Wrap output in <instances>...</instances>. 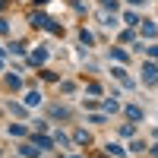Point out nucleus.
I'll list each match as a JSON object with an SVG mask.
<instances>
[{"mask_svg": "<svg viewBox=\"0 0 158 158\" xmlns=\"http://www.w3.org/2000/svg\"><path fill=\"white\" fill-rule=\"evenodd\" d=\"M142 79H146L149 85L158 82V67H155V63H146V67H142Z\"/></svg>", "mask_w": 158, "mask_h": 158, "instance_id": "nucleus-1", "label": "nucleus"}, {"mask_svg": "<svg viewBox=\"0 0 158 158\" xmlns=\"http://www.w3.org/2000/svg\"><path fill=\"white\" fill-rule=\"evenodd\" d=\"M44 60H48V51H44V48H38V51H32V54H29V63H32V67H41Z\"/></svg>", "mask_w": 158, "mask_h": 158, "instance_id": "nucleus-2", "label": "nucleus"}, {"mask_svg": "<svg viewBox=\"0 0 158 158\" xmlns=\"http://www.w3.org/2000/svg\"><path fill=\"white\" fill-rule=\"evenodd\" d=\"M19 152H22L25 158H35V155H38V152H41V149H38V146H35V142H25V146H19Z\"/></svg>", "mask_w": 158, "mask_h": 158, "instance_id": "nucleus-3", "label": "nucleus"}, {"mask_svg": "<svg viewBox=\"0 0 158 158\" xmlns=\"http://www.w3.org/2000/svg\"><path fill=\"white\" fill-rule=\"evenodd\" d=\"M41 101H44V98H41V92H35V89L25 95V104H29V108H35V104H41Z\"/></svg>", "mask_w": 158, "mask_h": 158, "instance_id": "nucleus-4", "label": "nucleus"}, {"mask_svg": "<svg viewBox=\"0 0 158 158\" xmlns=\"http://www.w3.org/2000/svg\"><path fill=\"white\" fill-rule=\"evenodd\" d=\"M139 29H142V35H146V38H155V35H158V25H155V22H142Z\"/></svg>", "mask_w": 158, "mask_h": 158, "instance_id": "nucleus-5", "label": "nucleus"}, {"mask_svg": "<svg viewBox=\"0 0 158 158\" xmlns=\"http://www.w3.org/2000/svg\"><path fill=\"white\" fill-rule=\"evenodd\" d=\"M73 139L79 142V146H89V142H92V136L85 133V130H76V133H73Z\"/></svg>", "mask_w": 158, "mask_h": 158, "instance_id": "nucleus-6", "label": "nucleus"}, {"mask_svg": "<svg viewBox=\"0 0 158 158\" xmlns=\"http://www.w3.org/2000/svg\"><path fill=\"white\" fill-rule=\"evenodd\" d=\"M111 73H114L117 79H120V82H123V85H133V79H130V76H127V70H123V67H117V70H111Z\"/></svg>", "mask_w": 158, "mask_h": 158, "instance_id": "nucleus-7", "label": "nucleus"}, {"mask_svg": "<svg viewBox=\"0 0 158 158\" xmlns=\"http://www.w3.org/2000/svg\"><path fill=\"white\" fill-rule=\"evenodd\" d=\"M32 142H35V146L41 149V152H44V149H51V139H48V136H41V133H38V136H32Z\"/></svg>", "mask_w": 158, "mask_h": 158, "instance_id": "nucleus-8", "label": "nucleus"}, {"mask_svg": "<svg viewBox=\"0 0 158 158\" xmlns=\"http://www.w3.org/2000/svg\"><path fill=\"white\" fill-rule=\"evenodd\" d=\"M123 22H127V25H130V29H136V25H139V22H142V19H139V16H136V13H123Z\"/></svg>", "mask_w": 158, "mask_h": 158, "instance_id": "nucleus-9", "label": "nucleus"}, {"mask_svg": "<svg viewBox=\"0 0 158 158\" xmlns=\"http://www.w3.org/2000/svg\"><path fill=\"white\" fill-rule=\"evenodd\" d=\"M127 117H130V120H142V108L130 104V108H127Z\"/></svg>", "mask_w": 158, "mask_h": 158, "instance_id": "nucleus-10", "label": "nucleus"}, {"mask_svg": "<svg viewBox=\"0 0 158 158\" xmlns=\"http://www.w3.org/2000/svg\"><path fill=\"white\" fill-rule=\"evenodd\" d=\"M32 25H38V29H44V25H48V16H44V13H35V16H32Z\"/></svg>", "mask_w": 158, "mask_h": 158, "instance_id": "nucleus-11", "label": "nucleus"}, {"mask_svg": "<svg viewBox=\"0 0 158 158\" xmlns=\"http://www.w3.org/2000/svg\"><path fill=\"white\" fill-rule=\"evenodd\" d=\"M6 85L16 92V89H22V79H19V76H6Z\"/></svg>", "mask_w": 158, "mask_h": 158, "instance_id": "nucleus-12", "label": "nucleus"}, {"mask_svg": "<svg viewBox=\"0 0 158 158\" xmlns=\"http://www.w3.org/2000/svg\"><path fill=\"white\" fill-rule=\"evenodd\" d=\"M108 155H114V158H123L127 152H123L120 146H114V142H111V146H108Z\"/></svg>", "mask_w": 158, "mask_h": 158, "instance_id": "nucleus-13", "label": "nucleus"}, {"mask_svg": "<svg viewBox=\"0 0 158 158\" xmlns=\"http://www.w3.org/2000/svg\"><path fill=\"white\" fill-rule=\"evenodd\" d=\"M44 29H48V32H51V35H60V32H63V29H60V25H57V22H54V19H48V25H44Z\"/></svg>", "mask_w": 158, "mask_h": 158, "instance_id": "nucleus-14", "label": "nucleus"}, {"mask_svg": "<svg viewBox=\"0 0 158 158\" xmlns=\"http://www.w3.org/2000/svg\"><path fill=\"white\" fill-rule=\"evenodd\" d=\"M111 57H114L117 63H127V54H123V51H120V48H114V51H111Z\"/></svg>", "mask_w": 158, "mask_h": 158, "instance_id": "nucleus-15", "label": "nucleus"}, {"mask_svg": "<svg viewBox=\"0 0 158 158\" xmlns=\"http://www.w3.org/2000/svg\"><path fill=\"white\" fill-rule=\"evenodd\" d=\"M10 133H13V136H25V127H22V123H10Z\"/></svg>", "mask_w": 158, "mask_h": 158, "instance_id": "nucleus-16", "label": "nucleus"}, {"mask_svg": "<svg viewBox=\"0 0 158 158\" xmlns=\"http://www.w3.org/2000/svg\"><path fill=\"white\" fill-rule=\"evenodd\" d=\"M79 41H82V44H92L95 38H92V32H85V29H82V32H79Z\"/></svg>", "mask_w": 158, "mask_h": 158, "instance_id": "nucleus-17", "label": "nucleus"}, {"mask_svg": "<svg viewBox=\"0 0 158 158\" xmlns=\"http://www.w3.org/2000/svg\"><path fill=\"white\" fill-rule=\"evenodd\" d=\"M85 92H89V95H101V85H98V82H89Z\"/></svg>", "mask_w": 158, "mask_h": 158, "instance_id": "nucleus-18", "label": "nucleus"}, {"mask_svg": "<svg viewBox=\"0 0 158 158\" xmlns=\"http://www.w3.org/2000/svg\"><path fill=\"white\" fill-rule=\"evenodd\" d=\"M104 108H108V111H111V114H114V111H117V108H120V104H117V101H114V98H104Z\"/></svg>", "mask_w": 158, "mask_h": 158, "instance_id": "nucleus-19", "label": "nucleus"}, {"mask_svg": "<svg viewBox=\"0 0 158 158\" xmlns=\"http://www.w3.org/2000/svg\"><path fill=\"white\" fill-rule=\"evenodd\" d=\"M54 142H57V146H70V139L63 136V133H54Z\"/></svg>", "mask_w": 158, "mask_h": 158, "instance_id": "nucleus-20", "label": "nucleus"}, {"mask_svg": "<svg viewBox=\"0 0 158 158\" xmlns=\"http://www.w3.org/2000/svg\"><path fill=\"white\" fill-rule=\"evenodd\" d=\"M101 6H104V10H111V13H114V10H117V0H101Z\"/></svg>", "mask_w": 158, "mask_h": 158, "instance_id": "nucleus-21", "label": "nucleus"}, {"mask_svg": "<svg viewBox=\"0 0 158 158\" xmlns=\"http://www.w3.org/2000/svg\"><path fill=\"white\" fill-rule=\"evenodd\" d=\"M54 117H70V111H67V108H60V104H57V108H54Z\"/></svg>", "mask_w": 158, "mask_h": 158, "instance_id": "nucleus-22", "label": "nucleus"}, {"mask_svg": "<svg viewBox=\"0 0 158 158\" xmlns=\"http://www.w3.org/2000/svg\"><path fill=\"white\" fill-rule=\"evenodd\" d=\"M6 32H10V22H6V19H0V35H6Z\"/></svg>", "mask_w": 158, "mask_h": 158, "instance_id": "nucleus-23", "label": "nucleus"}, {"mask_svg": "<svg viewBox=\"0 0 158 158\" xmlns=\"http://www.w3.org/2000/svg\"><path fill=\"white\" fill-rule=\"evenodd\" d=\"M152 155H155V158H158V146H152Z\"/></svg>", "mask_w": 158, "mask_h": 158, "instance_id": "nucleus-24", "label": "nucleus"}, {"mask_svg": "<svg viewBox=\"0 0 158 158\" xmlns=\"http://www.w3.org/2000/svg\"><path fill=\"white\" fill-rule=\"evenodd\" d=\"M130 3H136V6H139V3H146V0H130Z\"/></svg>", "mask_w": 158, "mask_h": 158, "instance_id": "nucleus-25", "label": "nucleus"}, {"mask_svg": "<svg viewBox=\"0 0 158 158\" xmlns=\"http://www.w3.org/2000/svg\"><path fill=\"white\" fill-rule=\"evenodd\" d=\"M3 6H6V0H0V13H3Z\"/></svg>", "mask_w": 158, "mask_h": 158, "instance_id": "nucleus-26", "label": "nucleus"}]
</instances>
